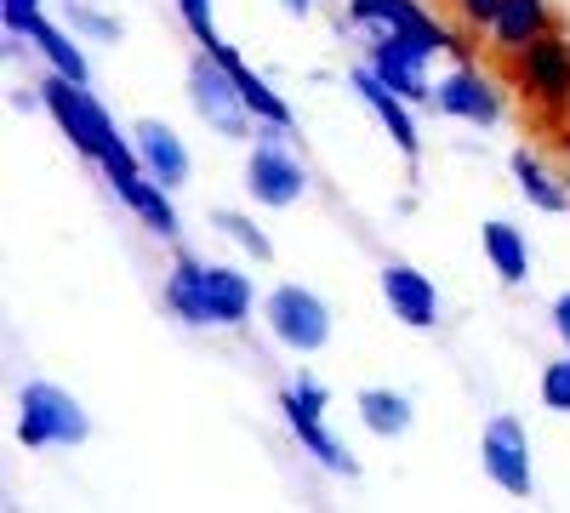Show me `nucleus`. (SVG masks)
Masks as SVG:
<instances>
[{
    "label": "nucleus",
    "instance_id": "obj_1",
    "mask_svg": "<svg viewBox=\"0 0 570 513\" xmlns=\"http://www.w3.org/2000/svg\"><path fill=\"white\" fill-rule=\"evenodd\" d=\"M40 109L63 126V137H69V144H75L86 160H104V155L120 144L115 120H109V115H104V103L86 91V80H69V75H58V69H52V80L40 86Z\"/></svg>",
    "mask_w": 570,
    "mask_h": 513
},
{
    "label": "nucleus",
    "instance_id": "obj_2",
    "mask_svg": "<svg viewBox=\"0 0 570 513\" xmlns=\"http://www.w3.org/2000/svg\"><path fill=\"white\" fill-rule=\"evenodd\" d=\"M508 58H519V86H525V98L548 120H564L570 115V34L548 29L542 40L525 46V52H508Z\"/></svg>",
    "mask_w": 570,
    "mask_h": 513
},
{
    "label": "nucleus",
    "instance_id": "obj_3",
    "mask_svg": "<svg viewBox=\"0 0 570 513\" xmlns=\"http://www.w3.org/2000/svg\"><path fill=\"white\" fill-rule=\"evenodd\" d=\"M18 440L29 451L40 445H80L86 440V411L75 394L52 388V383H29L18 394Z\"/></svg>",
    "mask_w": 570,
    "mask_h": 513
},
{
    "label": "nucleus",
    "instance_id": "obj_4",
    "mask_svg": "<svg viewBox=\"0 0 570 513\" xmlns=\"http://www.w3.org/2000/svg\"><path fill=\"white\" fill-rule=\"evenodd\" d=\"M188 98H195V109H200V120L212 131H223V137H246L252 131V109L240 98V80H234L228 63L212 58L206 46H200V58L188 63Z\"/></svg>",
    "mask_w": 570,
    "mask_h": 513
},
{
    "label": "nucleus",
    "instance_id": "obj_5",
    "mask_svg": "<svg viewBox=\"0 0 570 513\" xmlns=\"http://www.w3.org/2000/svg\"><path fill=\"white\" fill-rule=\"evenodd\" d=\"M279 411H285V423H292L297 445H303L308 456H320V468L343 474V480H354V474H360V462L348 456V445L325 434V388H320V383H308V377H303L297 388H285V394H279Z\"/></svg>",
    "mask_w": 570,
    "mask_h": 513
},
{
    "label": "nucleus",
    "instance_id": "obj_6",
    "mask_svg": "<svg viewBox=\"0 0 570 513\" xmlns=\"http://www.w3.org/2000/svg\"><path fill=\"white\" fill-rule=\"evenodd\" d=\"M285 131H292V126H268V131L257 137V149H252V166H246V189H252V200H263V206H292V200H303V189H308L297 155H285Z\"/></svg>",
    "mask_w": 570,
    "mask_h": 513
},
{
    "label": "nucleus",
    "instance_id": "obj_7",
    "mask_svg": "<svg viewBox=\"0 0 570 513\" xmlns=\"http://www.w3.org/2000/svg\"><path fill=\"white\" fill-rule=\"evenodd\" d=\"M348 18L365 23V29L405 34V40L422 46V52H462V46L451 40V29L434 23V12H422L416 0H348Z\"/></svg>",
    "mask_w": 570,
    "mask_h": 513
},
{
    "label": "nucleus",
    "instance_id": "obj_8",
    "mask_svg": "<svg viewBox=\"0 0 570 513\" xmlns=\"http://www.w3.org/2000/svg\"><path fill=\"white\" fill-rule=\"evenodd\" d=\"M263 314H268V332H274L285 348H297V354H314V348H325V337H331L325 303H320L314 292H303V286H279Z\"/></svg>",
    "mask_w": 570,
    "mask_h": 513
},
{
    "label": "nucleus",
    "instance_id": "obj_9",
    "mask_svg": "<svg viewBox=\"0 0 570 513\" xmlns=\"http://www.w3.org/2000/svg\"><path fill=\"white\" fill-rule=\"evenodd\" d=\"M480 456H485V474L508 491V496H531L537 480H531V440H525V423L519 416H491V428L480 440Z\"/></svg>",
    "mask_w": 570,
    "mask_h": 513
},
{
    "label": "nucleus",
    "instance_id": "obj_10",
    "mask_svg": "<svg viewBox=\"0 0 570 513\" xmlns=\"http://www.w3.org/2000/svg\"><path fill=\"white\" fill-rule=\"evenodd\" d=\"M383 297H389L394 319H405L411 332H428V325L440 319V292H434V279L416 274L411 263H389V268H383Z\"/></svg>",
    "mask_w": 570,
    "mask_h": 513
},
{
    "label": "nucleus",
    "instance_id": "obj_11",
    "mask_svg": "<svg viewBox=\"0 0 570 513\" xmlns=\"http://www.w3.org/2000/svg\"><path fill=\"white\" fill-rule=\"evenodd\" d=\"M434 103H440L445 115H456V120H473V126H497V115H502L497 91H491V80H485L480 69L445 75V80L434 86Z\"/></svg>",
    "mask_w": 570,
    "mask_h": 513
},
{
    "label": "nucleus",
    "instance_id": "obj_12",
    "mask_svg": "<svg viewBox=\"0 0 570 513\" xmlns=\"http://www.w3.org/2000/svg\"><path fill=\"white\" fill-rule=\"evenodd\" d=\"M354 91L365 98V109L389 126V137L400 144V155H405V160H416V149H422V144H416V126H411V115H405V103H400V91H394L383 75H376L371 63H365V69H354Z\"/></svg>",
    "mask_w": 570,
    "mask_h": 513
},
{
    "label": "nucleus",
    "instance_id": "obj_13",
    "mask_svg": "<svg viewBox=\"0 0 570 513\" xmlns=\"http://www.w3.org/2000/svg\"><path fill=\"white\" fill-rule=\"evenodd\" d=\"M137 155H142V171H149L155 182H166V189H177V182L188 177V149L183 137L160 120H142L137 126Z\"/></svg>",
    "mask_w": 570,
    "mask_h": 513
},
{
    "label": "nucleus",
    "instance_id": "obj_14",
    "mask_svg": "<svg viewBox=\"0 0 570 513\" xmlns=\"http://www.w3.org/2000/svg\"><path fill=\"white\" fill-rule=\"evenodd\" d=\"M491 29H497V52H525L531 40H542L559 23L548 12V0H502V12H497Z\"/></svg>",
    "mask_w": 570,
    "mask_h": 513
},
{
    "label": "nucleus",
    "instance_id": "obj_15",
    "mask_svg": "<svg viewBox=\"0 0 570 513\" xmlns=\"http://www.w3.org/2000/svg\"><path fill=\"white\" fill-rule=\"evenodd\" d=\"M115 195L155 228L160 240H171L177 235V211H171V200H166V182H155L149 171H131V177H115Z\"/></svg>",
    "mask_w": 570,
    "mask_h": 513
},
{
    "label": "nucleus",
    "instance_id": "obj_16",
    "mask_svg": "<svg viewBox=\"0 0 570 513\" xmlns=\"http://www.w3.org/2000/svg\"><path fill=\"white\" fill-rule=\"evenodd\" d=\"M200 286H206V308H212V325H240L252 314V279L234 274V268H217L206 263L200 268Z\"/></svg>",
    "mask_w": 570,
    "mask_h": 513
},
{
    "label": "nucleus",
    "instance_id": "obj_17",
    "mask_svg": "<svg viewBox=\"0 0 570 513\" xmlns=\"http://www.w3.org/2000/svg\"><path fill=\"white\" fill-rule=\"evenodd\" d=\"M200 268H206V263H195V257H177V268H171V279H166V303H171V314H177L183 325H212L206 286H200Z\"/></svg>",
    "mask_w": 570,
    "mask_h": 513
},
{
    "label": "nucleus",
    "instance_id": "obj_18",
    "mask_svg": "<svg viewBox=\"0 0 570 513\" xmlns=\"http://www.w3.org/2000/svg\"><path fill=\"white\" fill-rule=\"evenodd\" d=\"M212 58H223V63H228V75L240 80V98H246V109H252L263 126H292V109H285V103L274 98L263 75H252V69L240 63V52H234V46H223V52H212Z\"/></svg>",
    "mask_w": 570,
    "mask_h": 513
},
{
    "label": "nucleus",
    "instance_id": "obj_19",
    "mask_svg": "<svg viewBox=\"0 0 570 513\" xmlns=\"http://www.w3.org/2000/svg\"><path fill=\"white\" fill-rule=\"evenodd\" d=\"M485 257L497 263V274L508 286H525L531 279V251H525V235L513 223H485Z\"/></svg>",
    "mask_w": 570,
    "mask_h": 513
},
{
    "label": "nucleus",
    "instance_id": "obj_20",
    "mask_svg": "<svg viewBox=\"0 0 570 513\" xmlns=\"http://www.w3.org/2000/svg\"><path fill=\"white\" fill-rule=\"evenodd\" d=\"M513 177H519V189H525V200H531L537 211H564V206H570V189H559V177H553L531 149L513 155Z\"/></svg>",
    "mask_w": 570,
    "mask_h": 513
},
{
    "label": "nucleus",
    "instance_id": "obj_21",
    "mask_svg": "<svg viewBox=\"0 0 570 513\" xmlns=\"http://www.w3.org/2000/svg\"><path fill=\"white\" fill-rule=\"evenodd\" d=\"M360 416L376 440H400L411 428V399L405 394H389V388H365L360 394Z\"/></svg>",
    "mask_w": 570,
    "mask_h": 513
},
{
    "label": "nucleus",
    "instance_id": "obj_22",
    "mask_svg": "<svg viewBox=\"0 0 570 513\" xmlns=\"http://www.w3.org/2000/svg\"><path fill=\"white\" fill-rule=\"evenodd\" d=\"M29 40L40 46V52H46V63H52L58 75H69V80H86V58H80V46H75L63 29H52L46 18H35V23H29Z\"/></svg>",
    "mask_w": 570,
    "mask_h": 513
},
{
    "label": "nucleus",
    "instance_id": "obj_23",
    "mask_svg": "<svg viewBox=\"0 0 570 513\" xmlns=\"http://www.w3.org/2000/svg\"><path fill=\"white\" fill-rule=\"evenodd\" d=\"M212 223L223 228V235H228L234 246H246V251H252L257 263H268V257H274V246H268V235H263V228H257L252 217H240V211H217Z\"/></svg>",
    "mask_w": 570,
    "mask_h": 513
},
{
    "label": "nucleus",
    "instance_id": "obj_24",
    "mask_svg": "<svg viewBox=\"0 0 570 513\" xmlns=\"http://www.w3.org/2000/svg\"><path fill=\"white\" fill-rule=\"evenodd\" d=\"M542 399H548V411L570 416V354H564V359H553V365L542 371Z\"/></svg>",
    "mask_w": 570,
    "mask_h": 513
},
{
    "label": "nucleus",
    "instance_id": "obj_25",
    "mask_svg": "<svg viewBox=\"0 0 570 513\" xmlns=\"http://www.w3.org/2000/svg\"><path fill=\"white\" fill-rule=\"evenodd\" d=\"M451 7H456V18H462L468 29H491L497 12H502V0H451Z\"/></svg>",
    "mask_w": 570,
    "mask_h": 513
},
{
    "label": "nucleus",
    "instance_id": "obj_26",
    "mask_svg": "<svg viewBox=\"0 0 570 513\" xmlns=\"http://www.w3.org/2000/svg\"><path fill=\"white\" fill-rule=\"evenodd\" d=\"M0 18H7V34H29V23L40 18V0H0Z\"/></svg>",
    "mask_w": 570,
    "mask_h": 513
},
{
    "label": "nucleus",
    "instance_id": "obj_27",
    "mask_svg": "<svg viewBox=\"0 0 570 513\" xmlns=\"http://www.w3.org/2000/svg\"><path fill=\"white\" fill-rule=\"evenodd\" d=\"M69 18H75L86 34H98V40H120V23H115V18H98V12H86V7H69Z\"/></svg>",
    "mask_w": 570,
    "mask_h": 513
},
{
    "label": "nucleus",
    "instance_id": "obj_28",
    "mask_svg": "<svg viewBox=\"0 0 570 513\" xmlns=\"http://www.w3.org/2000/svg\"><path fill=\"white\" fill-rule=\"evenodd\" d=\"M553 325H559V337L570 343V292H564V297L553 303Z\"/></svg>",
    "mask_w": 570,
    "mask_h": 513
},
{
    "label": "nucleus",
    "instance_id": "obj_29",
    "mask_svg": "<svg viewBox=\"0 0 570 513\" xmlns=\"http://www.w3.org/2000/svg\"><path fill=\"white\" fill-rule=\"evenodd\" d=\"M285 7H292L297 18H308V12H314V0H285Z\"/></svg>",
    "mask_w": 570,
    "mask_h": 513
},
{
    "label": "nucleus",
    "instance_id": "obj_30",
    "mask_svg": "<svg viewBox=\"0 0 570 513\" xmlns=\"http://www.w3.org/2000/svg\"><path fill=\"white\" fill-rule=\"evenodd\" d=\"M564 155H570V149H564Z\"/></svg>",
    "mask_w": 570,
    "mask_h": 513
}]
</instances>
